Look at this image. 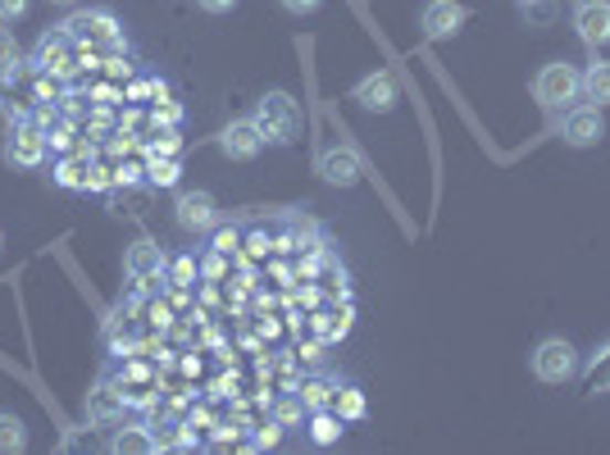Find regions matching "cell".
<instances>
[{
	"mask_svg": "<svg viewBox=\"0 0 610 455\" xmlns=\"http://www.w3.org/2000/svg\"><path fill=\"white\" fill-rule=\"evenodd\" d=\"M28 14V0H0V23H14Z\"/></svg>",
	"mask_w": 610,
	"mask_h": 455,
	"instance_id": "cell-24",
	"label": "cell"
},
{
	"mask_svg": "<svg viewBox=\"0 0 610 455\" xmlns=\"http://www.w3.org/2000/svg\"><path fill=\"white\" fill-rule=\"evenodd\" d=\"M150 182L173 187L178 182V160H156V165H150Z\"/></svg>",
	"mask_w": 610,
	"mask_h": 455,
	"instance_id": "cell-23",
	"label": "cell"
},
{
	"mask_svg": "<svg viewBox=\"0 0 610 455\" xmlns=\"http://www.w3.org/2000/svg\"><path fill=\"white\" fill-rule=\"evenodd\" d=\"M0 246H6V233H0Z\"/></svg>",
	"mask_w": 610,
	"mask_h": 455,
	"instance_id": "cell-32",
	"label": "cell"
},
{
	"mask_svg": "<svg viewBox=\"0 0 610 455\" xmlns=\"http://www.w3.org/2000/svg\"><path fill=\"white\" fill-rule=\"evenodd\" d=\"M51 6H73V0H51Z\"/></svg>",
	"mask_w": 610,
	"mask_h": 455,
	"instance_id": "cell-31",
	"label": "cell"
},
{
	"mask_svg": "<svg viewBox=\"0 0 610 455\" xmlns=\"http://www.w3.org/2000/svg\"><path fill=\"white\" fill-rule=\"evenodd\" d=\"M69 46H73V36H69L64 23H60L55 32H42V42H36V64H42L46 73H69V68H73Z\"/></svg>",
	"mask_w": 610,
	"mask_h": 455,
	"instance_id": "cell-13",
	"label": "cell"
},
{
	"mask_svg": "<svg viewBox=\"0 0 610 455\" xmlns=\"http://www.w3.org/2000/svg\"><path fill=\"white\" fill-rule=\"evenodd\" d=\"M365 109H378V114H383V109H392L397 105V78H392V73L388 68H378V73H369V78H360L356 83V92H351Z\"/></svg>",
	"mask_w": 610,
	"mask_h": 455,
	"instance_id": "cell-12",
	"label": "cell"
},
{
	"mask_svg": "<svg viewBox=\"0 0 610 455\" xmlns=\"http://www.w3.org/2000/svg\"><path fill=\"white\" fill-rule=\"evenodd\" d=\"M319 173H324V182H333V187H351V182L360 178V160L351 156V150L328 146V150H319Z\"/></svg>",
	"mask_w": 610,
	"mask_h": 455,
	"instance_id": "cell-14",
	"label": "cell"
},
{
	"mask_svg": "<svg viewBox=\"0 0 610 455\" xmlns=\"http://www.w3.org/2000/svg\"><path fill=\"white\" fill-rule=\"evenodd\" d=\"M6 165L14 169H42L46 165V133L42 128H14L6 141Z\"/></svg>",
	"mask_w": 610,
	"mask_h": 455,
	"instance_id": "cell-6",
	"label": "cell"
},
{
	"mask_svg": "<svg viewBox=\"0 0 610 455\" xmlns=\"http://www.w3.org/2000/svg\"><path fill=\"white\" fill-rule=\"evenodd\" d=\"M560 137H565V146H575V150L597 146L606 137L601 105H565V114H560Z\"/></svg>",
	"mask_w": 610,
	"mask_h": 455,
	"instance_id": "cell-4",
	"label": "cell"
},
{
	"mask_svg": "<svg viewBox=\"0 0 610 455\" xmlns=\"http://www.w3.org/2000/svg\"><path fill=\"white\" fill-rule=\"evenodd\" d=\"M197 6H201V10H210V14H228V10L238 6V0H197Z\"/></svg>",
	"mask_w": 610,
	"mask_h": 455,
	"instance_id": "cell-28",
	"label": "cell"
},
{
	"mask_svg": "<svg viewBox=\"0 0 610 455\" xmlns=\"http://www.w3.org/2000/svg\"><path fill=\"white\" fill-rule=\"evenodd\" d=\"M583 96L597 100L601 109L610 105V60H592V64L583 68Z\"/></svg>",
	"mask_w": 610,
	"mask_h": 455,
	"instance_id": "cell-17",
	"label": "cell"
},
{
	"mask_svg": "<svg viewBox=\"0 0 610 455\" xmlns=\"http://www.w3.org/2000/svg\"><path fill=\"white\" fill-rule=\"evenodd\" d=\"M124 420V396L109 383H101L96 392H87V424H119Z\"/></svg>",
	"mask_w": 610,
	"mask_h": 455,
	"instance_id": "cell-15",
	"label": "cell"
},
{
	"mask_svg": "<svg viewBox=\"0 0 610 455\" xmlns=\"http://www.w3.org/2000/svg\"><path fill=\"white\" fill-rule=\"evenodd\" d=\"M470 19L465 6H455V0H429L424 14H419V28H424L429 42H442V36H455L461 23Z\"/></svg>",
	"mask_w": 610,
	"mask_h": 455,
	"instance_id": "cell-7",
	"label": "cell"
},
{
	"mask_svg": "<svg viewBox=\"0 0 610 455\" xmlns=\"http://www.w3.org/2000/svg\"><path fill=\"white\" fill-rule=\"evenodd\" d=\"M109 451H119V455H150V451H160V442L150 437V428H141V424H124L119 433H114Z\"/></svg>",
	"mask_w": 610,
	"mask_h": 455,
	"instance_id": "cell-16",
	"label": "cell"
},
{
	"mask_svg": "<svg viewBox=\"0 0 610 455\" xmlns=\"http://www.w3.org/2000/svg\"><path fill=\"white\" fill-rule=\"evenodd\" d=\"M178 223L187 228V233H210V228L219 223V205L210 192H182L178 197Z\"/></svg>",
	"mask_w": 610,
	"mask_h": 455,
	"instance_id": "cell-11",
	"label": "cell"
},
{
	"mask_svg": "<svg viewBox=\"0 0 610 455\" xmlns=\"http://www.w3.org/2000/svg\"><path fill=\"white\" fill-rule=\"evenodd\" d=\"M533 373L543 378V383H551V388H560V383H569V378L579 373V351L569 347L565 337H547V341H538L533 347Z\"/></svg>",
	"mask_w": 610,
	"mask_h": 455,
	"instance_id": "cell-3",
	"label": "cell"
},
{
	"mask_svg": "<svg viewBox=\"0 0 610 455\" xmlns=\"http://www.w3.org/2000/svg\"><path fill=\"white\" fill-rule=\"evenodd\" d=\"M301 405H305V410H328V383H324V378H315V383H305Z\"/></svg>",
	"mask_w": 610,
	"mask_h": 455,
	"instance_id": "cell-22",
	"label": "cell"
},
{
	"mask_svg": "<svg viewBox=\"0 0 610 455\" xmlns=\"http://www.w3.org/2000/svg\"><path fill=\"white\" fill-rule=\"evenodd\" d=\"M278 424L287 428V424H301V401H283L278 405Z\"/></svg>",
	"mask_w": 610,
	"mask_h": 455,
	"instance_id": "cell-27",
	"label": "cell"
},
{
	"mask_svg": "<svg viewBox=\"0 0 610 455\" xmlns=\"http://www.w3.org/2000/svg\"><path fill=\"white\" fill-rule=\"evenodd\" d=\"M19 42H14V32L10 28H0V78L6 83H14L19 78Z\"/></svg>",
	"mask_w": 610,
	"mask_h": 455,
	"instance_id": "cell-20",
	"label": "cell"
},
{
	"mask_svg": "<svg viewBox=\"0 0 610 455\" xmlns=\"http://www.w3.org/2000/svg\"><path fill=\"white\" fill-rule=\"evenodd\" d=\"M23 446H28L23 420H19V414H10V410H0V455H19Z\"/></svg>",
	"mask_w": 610,
	"mask_h": 455,
	"instance_id": "cell-18",
	"label": "cell"
},
{
	"mask_svg": "<svg viewBox=\"0 0 610 455\" xmlns=\"http://www.w3.org/2000/svg\"><path fill=\"white\" fill-rule=\"evenodd\" d=\"M192 269H197L192 260H178V264H173V278H178V283H187V278H192Z\"/></svg>",
	"mask_w": 610,
	"mask_h": 455,
	"instance_id": "cell-29",
	"label": "cell"
},
{
	"mask_svg": "<svg viewBox=\"0 0 610 455\" xmlns=\"http://www.w3.org/2000/svg\"><path fill=\"white\" fill-rule=\"evenodd\" d=\"M575 28L592 51L610 46V0H583V6L575 10Z\"/></svg>",
	"mask_w": 610,
	"mask_h": 455,
	"instance_id": "cell-10",
	"label": "cell"
},
{
	"mask_svg": "<svg viewBox=\"0 0 610 455\" xmlns=\"http://www.w3.org/2000/svg\"><path fill=\"white\" fill-rule=\"evenodd\" d=\"M60 182H64V187H83V182H87L83 165H73V160H69V165H60Z\"/></svg>",
	"mask_w": 610,
	"mask_h": 455,
	"instance_id": "cell-25",
	"label": "cell"
},
{
	"mask_svg": "<svg viewBox=\"0 0 610 455\" xmlns=\"http://www.w3.org/2000/svg\"><path fill=\"white\" fill-rule=\"evenodd\" d=\"M333 410L341 414V424L365 420V396H360L356 388H337V396H333Z\"/></svg>",
	"mask_w": 610,
	"mask_h": 455,
	"instance_id": "cell-21",
	"label": "cell"
},
{
	"mask_svg": "<svg viewBox=\"0 0 610 455\" xmlns=\"http://www.w3.org/2000/svg\"><path fill=\"white\" fill-rule=\"evenodd\" d=\"M64 28H69L73 42H105V46H119V19H114L109 10H83V14H73Z\"/></svg>",
	"mask_w": 610,
	"mask_h": 455,
	"instance_id": "cell-5",
	"label": "cell"
},
{
	"mask_svg": "<svg viewBox=\"0 0 610 455\" xmlns=\"http://www.w3.org/2000/svg\"><path fill=\"white\" fill-rule=\"evenodd\" d=\"M255 128H260V137L264 141H274V146H292L296 137H301V105L287 96V92H264L260 100H255Z\"/></svg>",
	"mask_w": 610,
	"mask_h": 455,
	"instance_id": "cell-1",
	"label": "cell"
},
{
	"mask_svg": "<svg viewBox=\"0 0 610 455\" xmlns=\"http://www.w3.org/2000/svg\"><path fill=\"white\" fill-rule=\"evenodd\" d=\"M337 437H341V414H337V410H333V414H328V410H315V420H311V442H315V446H333Z\"/></svg>",
	"mask_w": 610,
	"mask_h": 455,
	"instance_id": "cell-19",
	"label": "cell"
},
{
	"mask_svg": "<svg viewBox=\"0 0 610 455\" xmlns=\"http://www.w3.org/2000/svg\"><path fill=\"white\" fill-rule=\"evenodd\" d=\"M515 6H524V10H533V6H543V0H515Z\"/></svg>",
	"mask_w": 610,
	"mask_h": 455,
	"instance_id": "cell-30",
	"label": "cell"
},
{
	"mask_svg": "<svg viewBox=\"0 0 610 455\" xmlns=\"http://www.w3.org/2000/svg\"><path fill=\"white\" fill-rule=\"evenodd\" d=\"M278 6H283L287 14H315V10L324 6V0H278Z\"/></svg>",
	"mask_w": 610,
	"mask_h": 455,
	"instance_id": "cell-26",
	"label": "cell"
},
{
	"mask_svg": "<svg viewBox=\"0 0 610 455\" xmlns=\"http://www.w3.org/2000/svg\"><path fill=\"white\" fill-rule=\"evenodd\" d=\"M124 274H128L133 283H150V278H160V274H165V251H160V242L137 237V242L124 251Z\"/></svg>",
	"mask_w": 610,
	"mask_h": 455,
	"instance_id": "cell-8",
	"label": "cell"
},
{
	"mask_svg": "<svg viewBox=\"0 0 610 455\" xmlns=\"http://www.w3.org/2000/svg\"><path fill=\"white\" fill-rule=\"evenodd\" d=\"M260 146H264V137H260L255 119H233V124L219 133V150H223L228 160H255Z\"/></svg>",
	"mask_w": 610,
	"mask_h": 455,
	"instance_id": "cell-9",
	"label": "cell"
},
{
	"mask_svg": "<svg viewBox=\"0 0 610 455\" xmlns=\"http://www.w3.org/2000/svg\"><path fill=\"white\" fill-rule=\"evenodd\" d=\"M533 96H538L543 109H565V105H575L583 96V73L575 64H543L538 68V78H533Z\"/></svg>",
	"mask_w": 610,
	"mask_h": 455,
	"instance_id": "cell-2",
	"label": "cell"
}]
</instances>
